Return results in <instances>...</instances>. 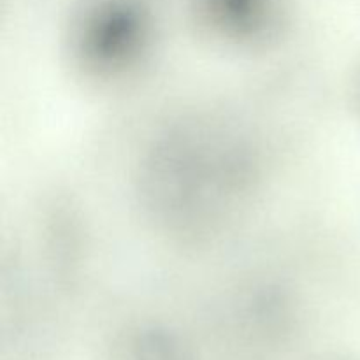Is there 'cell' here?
Returning a JSON list of instances; mask_svg holds the SVG:
<instances>
[{
	"label": "cell",
	"mask_w": 360,
	"mask_h": 360,
	"mask_svg": "<svg viewBox=\"0 0 360 360\" xmlns=\"http://www.w3.org/2000/svg\"><path fill=\"white\" fill-rule=\"evenodd\" d=\"M120 360H197L195 354L164 329H141L120 348Z\"/></svg>",
	"instance_id": "cell-1"
}]
</instances>
